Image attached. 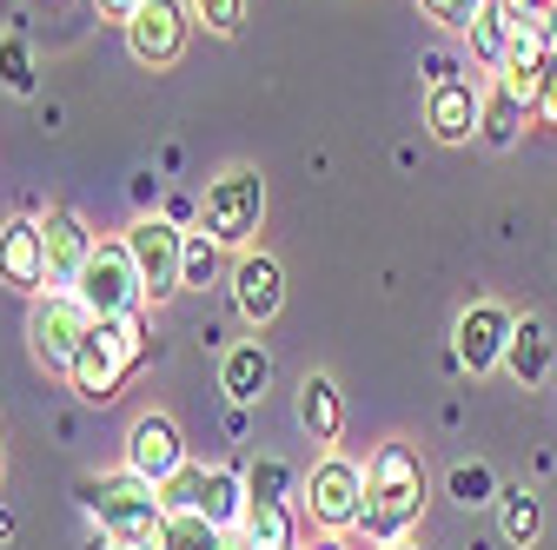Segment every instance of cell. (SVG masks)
I'll use <instances>...</instances> for the list:
<instances>
[{"mask_svg":"<svg viewBox=\"0 0 557 550\" xmlns=\"http://www.w3.org/2000/svg\"><path fill=\"white\" fill-rule=\"evenodd\" d=\"M425 517V458L405 438H385L372 458H366V511H359V537L372 550L398 543L418 530Z\"/></svg>","mask_w":557,"mask_h":550,"instance_id":"obj_1","label":"cell"},{"mask_svg":"<svg viewBox=\"0 0 557 550\" xmlns=\"http://www.w3.org/2000/svg\"><path fill=\"white\" fill-rule=\"evenodd\" d=\"M153 352V325L147 312H120V318H94L87 338H81V352H74V372H66V385H74L87 404H113L120 385L147 365Z\"/></svg>","mask_w":557,"mask_h":550,"instance_id":"obj_2","label":"cell"},{"mask_svg":"<svg viewBox=\"0 0 557 550\" xmlns=\"http://www.w3.org/2000/svg\"><path fill=\"white\" fill-rule=\"evenodd\" d=\"M81 504L87 517L100 524V537L113 550H166V504L153 485H139L133 471H113V477H87L81 485Z\"/></svg>","mask_w":557,"mask_h":550,"instance_id":"obj_3","label":"cell"},{"mask_svg":"<svg viewBox=\"0 0 557 550\" xmlns=\"http://www.w3.org/2000/svg\"><path fill=\"white\" fill-rule=\"evenodd\" d=\"M359 511H366V464H352L345 451H325L299 485V517L319 537H345L359 530Z\"/></svg>","mask_w":557,"mask_h":550,"instance_id":"obj_4","label":"cell"},{"mask_svg":"<svg viewBox=\"0 0 557 550\" xmlns=\"http://www.w3.org/2000/svg\"><path fill=\"white\" fill-rule=\"evenodd\" d=\"M199 213H206V233H213L226 252H252V233L265 220V179L252 166H226L220 179H206Z\"/></svg>","mask_w":557,"mask_h":550,"instance_id":"obj_5","label":"cell"},{"mask_svg":"<svg viewBox=\"0 0 557 550\" xmlns=\"http://www.w3.org/2000/svg\"><path fill=\"white\" fill-rule=\"evenodd\" d=\"M94 312L74 299V292H34V312H27V346H34V365L40 372H74V352H81V338H87Z\"/></svg>","mask_w":557,"mask_h":550,"instance_id":"obj_6","label":"cell"},{"mask_svg":"<svg viewBox=\"0 0 557 550\" xmlns=\"http://www.w3.org/2000/svg\"><path fill=\"white\" fill-rule=\"evenodd\" d=\"M74 299L94 312V318H120V312H147V286H139V265L126 252V239H100Z\"/></svg>","mask_w":557,"mask_h":550,"instance_id":"obj_7","label":"cell"},{"mask_svg":"<svg viewBox=\"0 0 557 550\" xmlns=\"http://www.w3.org/2000/svg\"><path fill=\"white\" fill-rule=\"evenodd\" d=\"M160 504L166 511H199L206 524H220V530H239V517H246V477H233L220 464H186L173 485H160Z\"/></svg>","mask_w":557,"mask_h":550,"instance_id":"obj_8","label":"cell"},{"mask_svg":"<svg viewBox=\"0 0 557 550\" xmlns=\"http://www.w3.org/2000/svg\"><path fill=\"white\" fill-rule=\"evenodd\" d=\"M126 252L139 265V286H147V305H166L173 292H186L180 265H186V233L173 220H133L126 226Z\"/></svg>","mask_w":557,"mask_h":550,"instance_id":"obj_9","label":"cell"},{"mask_svg":"<svg viewBox=\"0 0 557 550\" xmlns=\"http://www.w3.org/2000/svg\"><path fill=\"white\" fill-rule=\"evenodd\" d=\"M186 432L166 418V411H139V418L126 425V471L139 477V485H173V477L186 471Z\"/></svg>","mask_w":557,"mask_h":550,"instance_id":"obj_10","label":"cell"},{"mask_svg":"<svg viewBox=\"0 0 557 550\" xmlns=\"http://www.w3.org/2000/svg\"><path fill=\"white\" fill-rule=\"evenodd\" d=\"M186 34H193L186 0H139V14L126 21V53L139 66H153V74H166V66H180V53H186Z\"/></svg>","mask_w":557,"mask_h":550,"instance_id":"obj_11","label":"cell"},{"mask_svg":"<svg viewBox=\"0 0 557 550\" xmlns=\"http://www.w3.org/2000/svg\"><path fill=\"white\" fill-rule=\"evenodd\" d=\"M511 332H518V318H511L498 299H478V305H465L458 325H451V359H458L471 378H484V372H498V365H505Z\"/></svg>","mask_w":557,"mask_h":550,"instance_id":"obj_12","label":"cell"},{"mask_svg":"<svg viewBox=\"0 0 557 550\" xmlns=\"http://www.w3.org/2000/svg\"><path fill=\"white\" fill-rule=\"evenodd\" d=\"M233 305H239V318H246L252 332L272 325L278 305H286V265H278L265 246H252V252L233 259Z\"/></svg>","mask_w":557,"mask_h":550,"instance_id":"obj_13","label":"cell"},{"mask_svg":"<svg viewBox=\"0 0 557 550\" xmlns=\"http://www.w3.org/2000/svg\"><path fill=\"white\" fill-rule=\"evenodd\" d=\"M40 239H47V286L53 292H74L100 239L81 226V213H66V205H47V213H40Z\"/></svg>","mask_w":557,"mask_h":550,"instance_id":"obj_14","label":"cell"},{"mask_svg":"<svg viewBox=\"0 0 557 550\" xmlns=\"http://www.w3.org/2000/svg\"><path fill=\"white\" fill-rule=\"evenodd\" d=\"M478 113H484V93L471 80L432 74V87H425V126H432V140H445V147L478 140Z\"/></svg>","mask_w":557,"mask_h":550,"instance_id":"obj_15","label":"cell"},{"mask_svg":"<svg viewBox=\"0 0 557 550\" xmlns=\"http://www.w3.org/2000/svg\"><path fill=\"white\" fill-rule=\"evenodd\" d=\"M0 286L14 292H47V239H40V220H8L0 226Z\"/></svg>","mask_w":557,"mask_h":550,"instance_id":"obj_16","label":"cell"},{"mask_svg":"<svg viewBox=\"0 0 557 550\" xmlns=\"http://www.w3.org/2000/svg\"><path fill=\"white\" fill-rule=\"evenodd\" d=\"M544 66H550V40H544V27L511 14V47H505V66H498V80H505L518 100H537V80H544Z\"/></svg>","mask_w":557,"mask_h":550,"instance_id":"obj_17","label":"cell"},{"mask_svg":"<svg viewBox=\"0 0 557 550\" xmlns=\"http://www.w3.org/2000/svg\"><path fill=\"white\" fill-rule=\"evenodd\" d=\"M299 425H306V438L312 445H338V432H345V398H338V378L332 372H306L299 378Z\"/></svg>","mask_w":557,"mask_h":550,"instance_id":"obj_18","label":"cell"},{"mask_svg":"<svg viewBox=\"0 0 557 550\" xmlns=\"http://www.w3.org/2000/svg\"><path fill=\"white\" fill-rule=\"evenodd\" d=\"M239 543L246 550H299V511L286 498H246Z\"/></svg>","mask_w":557,"mask_h":550,"instance_id":"obj_19","label":"cell"},{"mask_svg":"<svg viewBox=\"0 0 557 550\" xmlns=\"http://www.w3.org/2000/svg\"><path fill=\"white\" fill-rule=\"evenodd\" d=\"M265 385H272V359H265L259 338H246V346H233V352L220 359V391H226L233 404H259Z\"/></svg>","mask_w":557,"mask_h":550,"instance_id":"obj_20","label":"cell"},{"mask_svg":"<svg viewBox=\"0 0 557 550\" xmlns=\"http://www.w3.org/2000/svg\"><path fill=\"white\" fill-rule=\"evenodd\" d=\"M524 113H531V100H518L505 80H492V93H484V113H478V140L492 147V153H505L518 133H524Z\"/></svg>","mask_w":557,"mask_h":550,"instance_id":"obj_21","label":"cell"},{"mask_svg":"<svg viewBox=\"0 0 557 550\" xmlns=\"http://www.w3.org/2000/svg\"><path fill=\"white\" fill-rule=\"evenodd\" d=\"M544 365H550V332H544V318H518V332H511V352H505V372L518 378V385H537L544 378Z\"/></svg>","mask_w":557,"mask_h":550,"instance_id":"obj_22","label":"cell"},{"mask_svg":"<svg viewBox=\"0 0 557 550\" xmlns=\"http://www.w3.org/2000/svg\"><path fill=\"white\" fill-rule=\"evenodd\" d=\"M465 34H471V60L498 74V66H505V47H511V8H505V0H484L478 21H471Z\"/></svg>","mask_w":557,"mask_h":550,"instance_id":"obj_23","label":"cell"},{"mask_svg":"<svg viewBox=\"0 0 557 550\" xmlns=\"http://www.w3.org/2000/svg\"><path fill=\"white\" fill-rule=\"evenodd\" d=\"M498 517H505V543H518V550H531L537 537H544V504H537V491H498Z\"/></svg>","mask_w":557,"mask_h":550,"instance_id":"obj_24","label":"cell"},{"mask_svg":"<svg viewBox=\"0 0 557 550\" xmlns=\"http://www.w3.org/2000/svg\"><path fill=\"white\" fill-rule=\"evenodd\" d=\"M166 550H226V530L206 524L199 511H173L166 517Z\"/></svg>","mask_w":557,"mask_h":550,"instance_id":"obj_25","label":"cell"},{"mask_svg":"<svg viewBox=\"0 0 557 550\" xmlns=\"http://www.w3.org/2000/svg\"><path fill=\"white\" fill-rule=\"evenodd\" d=\"M0 87L8 93H34V47L21 40V34H0Z\"/></svg>","mask_w":557,"mask_h":550,"instance_id":"obj_26","label":"cell"},{"mask_svg":"<svg viewBox=\"0 0 557 550\" xmlns=\"http://www.w3.org/2000/svg\"><path fill=\"white\" fill-rule=\"evenodd\" d=\"M220 252H226V246H220L213 233H186V265H180V279L206 292V286H213V272H220Z\"/></svg>","mask_w":557,"mask_h":550,"instance_id":"obj_27","label":"cell"},{"mask_svg":"<svg viewBox=\"0 0 557 550\" xmlns=\"http://www.w3.org/2000/svg\"><path fill=\"white\" fill-rule=\"evenodd\" d=\"M451 498H458L465 511H478V504H498V477L484 471V464H458V471H451Z\"/></svg>","mask_w":557,"mask_h":550,"instance_id":"obj_28","label":"cell"},{"mask_svg":"<svg viewBox=\"0 0 557 550\" xmlns=\"http://www.w3.org/2000/svg\"><path fill=\"white\" fill-rule=\"evenodd\" d=\"M186 8H193V21L206 34H220V40H233L239 21H246V0H186Z\"/></svg>","mask_w":557,"mask_h":550,"instance_id":"obj_29","label":"cell"},{"mask_svg":"<svg viewBox=\"0 0 557 550\" xmlns=\"http://www.w3.org/2000/svg\"><path fill=\"white\" fill-rule=\"evenodd\" d=\"M478 8H484V0H418V14H425L432 27H451V34H465L478 21Z\"/></svg>","mask_w":557,"mask_h":550,"instance_id":"obj_30","label":"cell"},{"mask_svg":"<svg viewBox=\"0 0 557 550\" xmlns=\"http://www.w3.org/2000/svg\"><path fill=\"white\" fill-rule=\"evenodd\" d=\"M286 485H293V477H286V464H278V458H259L246 471V498H286Z\"/></svg>","mask_w":557,"mask_h":550,"instance_id":"obj_31","label":"cell"},{"mask_svg":"<svg viewBox=\"0 0 557 550\" xmlns=\"http://www.w3.org/2000/svg\"><path fill=\"white\" fill-rule=\"evenodd\" d=\"M531 113H537L544 126H557V60L544 66V80H537V100H531Z\"/></svg>","mask_w":557,"mask_h":550,"instance_id":"obj_32","label":"cell"},{"mask_svg":"<svg viewBox=\"0 0 557 550\" xmlns=\"http://www.w3.org/2000/svg\"><path fill=\"white\" fill-rule=\"evenodd\" d=\"M505 8H511L518 21H537V27H544V21L557 14V0H505Z\"/></svg>","mask_w":557,"mask_h":550,"instance_id":"obj_33","label":"cell"},{"mask_svg":"<svg viewBox=\"0 0 557 550\" xmlns=\"http://www.w3.org/2000/svg\"><path fill=\"white\" fill-rule=\"evenodd\" d=\"M94 8H100V14H107V21H120V27H126V21H133V14H139V0H94Z\"/></svg>","mask_w":557,"mask_h":550,"instance_id":"obj_34","label":"cell"},{"mask_svg":"<svg viewBox=\"0 0 557 550\" xmlns=\"http://www.w3.org/2000/svg\"><path fill=\"white\" fill-rule=\"evenodd\" d=\"M385 550H425V543H418V537H398V543H385Z\"/></svg>","mask_w":557,"mask_h":550,"instance_id":"obj_35","label":"cell"},{"mask_svg":"<svg viewBox=\"0 0 557 550\" xmlns=\"http://www.w3.org/2000/svg\"><path fill=\"white\" fill-rule=\"evenodd\" d=\"M0 485H8V451H0Z\"/></svg>","mask_w":557,"mask_h":550,"instance_id":"obj_36","label":"cell"}]
</instances>
